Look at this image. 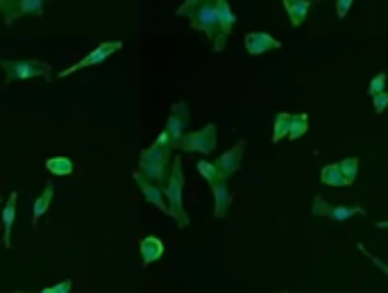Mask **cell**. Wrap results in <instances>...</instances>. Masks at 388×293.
Wrapping results in <instances>:
<instances>
[{"label":"cell","instance_id":"ba28073f","mask_svg":"<svg viewBox=\"0 0 388 293\" xmlns=\"http://www.w3.org/2000/svg\"><path fill=\"white\" fill-rule=\"evenodd\" d=\"M188 121H191V116H188V105L186 103H175L170 107V116L166 121V132L170 134V139H173V145H179L182 141V136L186 134V127H188Z\"/></svg>","mask_w":388,"mask_h":293},{"label":"cell","instance_id":"7a4b0ae2","mask_svg":"<svg viewBox=\"0 0 388 293\" xmlns=\"http://www.w3.org/2000/svg\"><path fill=\"white\" fill-rule=\"evenodd\" d=\"M166 200H168V216H173L177 221L179 227H186L188 214L184 211V168H182V159H173L170 177L166 182Z\"/></svg>","mask_w":388,"mask_h":293},{"label":"cell","instance_id":"8fae6325","mask_svg":"<svg viewBox=\"0 0 388 293\" xmlns=\"http://www.w3.org/2000/svg\"><path fill=\"white\" fill-rule=\"evenodd\" d=\"M277 48H282V42L268 35V32H247L245 35V51L254 57L268 51H277Z\"/></svg>","mask_w":388,"mask_h":293},{"label":"cell","instance_id":"e575fe53","mask_svg":"<svg viewBox=\"0 0 388 293\" xmlns=\"http://www.w3.org/2000/svg\"><path fill=\"white\" fill-rule=\"evenodd\" d=\"M279 293H286V291H279Z\"/></svg>","mask_w":388,"mask_h":293},{"label":"cell","instance_id":"52a82bcc","mask_svg":"<svg viewBox=\"0 0 388 293\" xmlns=\"http://www.w3.org/2000/svg\"><path fill=\"white\" fill-rule=\"evenodd\" d=\"M121 48H123L121 42H105V44L98 46L96 51H91L89 55L82 57V60H80L78 64H73V66H69V69H64V71L57 73V78H69V76H73V73H78V71H82V69L98 66V64H103L105 60H109V57H112L114 53H116V51H121Z\"/></svg>","mask_w":388,"mask_h":293},{"label":"cell","instance_id":"f1b7e54d","mask_svg":"<svg viewBox=\"0 0 388 293\" xmlns=\"http://www.w3.org/2000/svg\"><path fill=\"white\" fill-rule=\"evenodd\" d=\"M352 7V0H336V16L338 19H345Z\"/></svg>","mask_w":388,"mask_h":293},{"label":"cell","instance_id":"1f68e13d","mask_svg":"<svg viewBox=\"0 0 388 293\" xmlns=\"http://www.w3.org/2000/svg\"><path fill=\"white\" fill-rule=\"evenodd\" d=\"M10 3H12V0H0V10H5V7L10 5Z\"/></svg>","mask_w":388,"mask_h":293},{"label":"cell","instance_id":"484cf974","mask_svg":"<svg viewBox=\"0 0 388 293\" xmlns=\"http://www.w3.org/2000/svg\"><path fill=\"white\" fill-rule=\"evenodd\" d=\"M359 252H361L363 257H368L370 262H373V264H375V266L379 268V271H382V273H386V275H388V264H384L382 259H379L377 255H373V252H370V250H368L366 246H363V243H359Z\"/></svg>","mask_w":388,"mask_h":293},{"label":"cell","instance_id":"9a60e30c","mask_svg":"<svg viewBox=\"0 0 388 293\" xmlns=\"http://www.w3.org/2000/svg\"><path fill=\"white\" fill-rule=\"evenodd\" d=\"M139 250H141L143 266H150L164 257L166 246H164V241L159 237H146V239H141V243H139Z\"/></svg>","mask_w":388,"mask_h":293},{"label":"cell","instance_id":"277c9868","mask_svg":"<svg viewBox=\"0 0 388 293\" xmlns=\"http://www.w3.org/2000/svg\"><path fill=\"white\" fill-rule=\"evenodd\" d=\"M5 69V85H12L16 80H32V78H44L51 80L53 73L51 66L39 60H3Z\"/></svg>","mask_w":388,"mask_h":293},{"label":"cell","instance_id":"f546056e","mask_svg":"<svg viewBox=\"0 0 388 293\" xmlns=\"http://www.w3.org/2000/svg\"><path fill=\"white\" fill-rule=\"evenodd\" d=\"M55 291L57 293H71L73 291V282L71 280H64L60 284H55Z\"/></svg>","mask_w":388,"mask_h":293},{"label":"cell","instance_id":"d6986e66","mask_svg":"<svg viewBox=\"0 0 388 293\" xmlns=\"http://www.w3.org/2000/svg\"><path fill=\"white\" fill-rule=\"evenodd\" d=\"M291 125H293V114H284L279 112L275 116V127H272V143H279L288 134H291Z\"/></svg>","mask_w":388,"mask_h":293},{"label":"cell","instance_id":"3957f363","mask_svg":"<svg viewBox=\"0 0 388 293\" xmlns=\"http://www.w3.org/2000/svg\"><path fill=\"white\" fill-rule=\"evenodd\" d=\"M188 23L193 30H200L207 35V39L216 42L220 32V16H218V0H202L200 5L186 14Z\"/></svg>","mask_w":388,"mask_h":293},{"label":"cell","instance_id":"7c38bea8","mask_svg":"<svg viewBox=\"0 0 388 293\" xmlns=\"http://www.w3.org/2000/svg\"><path fill=\"white\" fill-rule=\"evenodd\" d=\"M243 152H245V141L241 139V141H236V145H232V148H229L227 152H222L220 157L213 161V164L220 168V173H222V177H225V180H227L229 175H234L236 170H238V166H241Z\"/></svg>","mask_w":388,"mask_h":293},{"label":"cell","instance_id":"5bb4252c","mask_svg":"<svg viewBox=\"0 0 388 293\" xmlns=\"http://www.w3.org/2000/svg\"><path fill=\"white\" fill-rule=\"evenodd\" d=\"M211 193H213V218H225L229 205H232V191H229L227 182L220 180L218 184H213Z\"/></svg>","mask_w":388,"mask_h":293},{"label":"cell","instance_id":"8992f818","mask_svg":"<svg viewBox=\"0 0 388 293\" xmlns=\"http://www.w3.org/2000/svg\"><path fill=\"white\" fill-rule=\"evenodd\" d=\"M311 214L313 216H327L329 221H334V223H345V221H350L352 216H366V209L363 207H345V205H329L323 195H316V198H313Z\"/></svg>","mask_w":388,"mask_h":293},{"label":"cell","instance_id":"ac0fdd59","mask_svg":"<svg viewBox=\"0 0 388 293\" xmlns=\"http://www.w3.org/2000/svg\"><path fill=\"white\" fill-rule=\"evenodd\" d=\"M53 198H55V184H53V182H46L44 193H41L39 198H37L35 209H32V225H35V227H37V223H39V218L46 214L48 207H51Z\"/></svg>","mask_w":388,"mask_h":293},{"label":"cell","instance_id":"4dcf8cb0","mask_svg":"<svg viewBox=\"0 0 388 293\" xmlns=\"http://www.w3.org/2000/svg\"><path fill=\"white\" fill-rule=\"evenodd\" d=\"M375 227H377V230H388V221H377Z\"/></svg>","mask_w":388,"mask_h":293},{"label":"cell","instance_id":"83f0119b","mask_svg":"<svg viewBox=\"0 0 388 293\" xmlns=\"http://www.w3.org/2000/svg\"><path fill=\"white\" fill-rule=\"evenodd\" d=\"M202 3V0H184V3H182L179 7H177V16H186L188 12H191V10H195V7L197 5H200Z\"/></svg>","mask_w":388,"mask_h":293},{"label":"cell","instance_id":"7402d4cb","mask_svg":"<svg viewBox=\"0 0 388 293\" xmlns=\"http://www.w3.org/2000/svg\"><path fill=\"white\" fill-rule=\"evenodd\" d=\"M46 168L51 170L53 175L66 177L73 173V161L69 157H51V159H46Z\"/></svg>","mask_w":388,"mask_h":293},{"label":"cell","instance_id":"5b68a950","mask_svg":"<svg viewBox=\"0 0 388 293\" xmlns=\"http://www.w3.org/2000/svg\"><path fill=\"white\" fill-rule=\"evenodd\" d=\"M179 150L184 152H202L211 154L216 148V125L207 123L202 130H193V132H186L182 136V141L177 145Z\"/></svg>","mask_w":388,"mask_h":293},{"label":"cell","instance_id":"836d02e7","mask_svg":"<svg viewBox=\"0 0 388 293\" xmlns=\"http://www.w3.org/2000/svg\"><path fill=\"white\" fill-rule=\"evenodd\" d=\"M14 293H26V291H14Z\"/></svg>","mask_w":388,"mask_h":293},{"label":"cell","instance_id":"d4e9b609","mask_svg":"<svg viewBox=\"0 0 388 293\" xmlns=\"http://www.w3.org/2000/svg\"><path fill=\"white\" fill-rule=\"evenodd\" d=\"M386 82H388V76L386 73H377V76L370 80V85H368V94L370 96H379V94H384L386 91Z\"/></svg>","mask_w":388,"mask_h":293},{"label":"cell","instance_id":"4316f807","mask_svg":"<svg viewBox=\"0 0 388 293\" xmlns=\"http://www.w3.org/2000/svg\"><path fill=\"white\" fill-rule=\"evenodd\" d=\"M373 107H375V112H377V114L386 112V107H388V89H386L384 94H379V96H375V98H373Z\"/></svg>","mask_w":388,"mask_h":293},{"label":"cell","instance_id":"d6a6232c","mask_svg":"<svg viewBox=\"0 0 388 293\" xmlns=\"http://www.w3.org/2000/svg\"><path fill=\"white\" fill-rule=\"evenodd\" d=\"M41 293H57V291H55V287H46Z\"/></svg>","mask_w":388,"mask_h":293},{"label":"cell","instance_id":"2e32d148","mask_svg":"<svg viewBox=\"0 0 388 293\" xmlns=\"http://www.w3.org/2000/svg\"><path fill=\"white\" fill-rule=\"evenodd\" d=\"M16 200H19V193L12 191L10 198H7V205L3 209V246L12 248V227L16 218Z\"/></svg>","mask_w":388,"mask_h":293},{"label":"cell","instance_id":"6da1fadb","mask_svg":"<svg viewBox=\"0 0 388 293\" xmlns=\"http://www.w3.org/2000/svg\"><path fill=\"white\" fill-rule=\"evenodd\" d=\"M175 148L173 145L170 134L164 130V132L157 136V141L150 145V148H146L141 154H139V170L148 177V180H152L157 184H164L168 182L170 177V150Z\"/></svg>","mask_w":388,"mask_h":293},{"label":"cell","instance_id":"30bf717a","mask_svg":"<svg viewBox=\"0 0 388 293\" xmlns=\"http://www.w3.org/2000/svg\"><path fill=\"white\" fill-rule=\"evenodd\" d=\"M218 16H220V32L216 37V42H213V51L216 53H222L227 46V39L232 35L234 30V23H236V14L232 12V7H229L227 0H218Z\"/></svg>","mask_w":388,"mask_h":293},{"label":"cell","instance_id":"e0dca14e","mask_svg":"<svg viewBox=\"0 0 388 293\" xmlns=\"http://www.w3.org/2000/svg\"><path fill=\"white\" fill-rule=\"evenodd\" d=\"M282 3H284L286 14L291 16V26L300 28L302 21H304V16H307L309 10H311L313 0H282Z\"/></svg>","mask_w":388,"mask_h":293},{"label":"cell","instance_id":"4fadbf2b","mask_svg":"<svg viewBox=\"0 0 388 293\" xmlns=\"http://www.w3.org/2000/svg\"><path fill=\"white\" fill-rule=\"evenodd\" d=\"M44 3H46V0H12V3L3 10L5 23H7V26H12L16 16L44 14Z\"/></svg>","mask_w":388,"mask_h":293},{"label":"cell","instance_id":"cb8c5ba5","mask_svg":"<svg viewBox=\"0 0 388 293\" xmlns=\"http://www.w3.org/2000/svg\"><path fill=\"white\" fill-rule=\"evenodd\" d=\"M338 166H341V173L345 175L348 184H354L357 173H359V159L357 157H345V159L338 161Z\"/></svg>","mask_w":388,"mask_h":293},{"label":"cell","instance_id":"9c48e42d","mask_svg":"<svg viewBox=\"0 0 388 293\" xmlns=\"http://www.w3.org/2000/svg\"><path fill=\"white\" fill-rule=\"evenodd\" d=\"M132 177H134V182L139 184V189H141V193L146 195L148 202H152V205L164 211V214H168V200H166V189H164L161 184H157L152 180H148V177L141 173V170H134L132 173Z\"/></svg>","mask_w":388,"mask_h":293},{"label":"cell","instance_id":"44dd1931","mask_svg":"<svg viewBox=\"0 0 388 293\" xmlns=\"http://www.w3.org/2000/svg\"><path fill=\"white\" fill-rule=\"evenodd\" d=\"M195 170L204 177V180L209 182V186L218 184L220 180H225V177H222V173H220V168H218L216 164H211V161H207V159H200V161H197Z\"/></svg>","mask_w":388,"mask_h":293},{"label":"cell","instance_id":"603a6c76","mask_svg":"<svg viewBox=\"0 0 388 293\" xmlns=\"http://www.w3.org/2000/svg\"><path fill=\"white\" fill-rule=\"evenodd\" d=\"M307 130H309V116H307V114H293V125H291V134H288V139H291V141L302 139V136L307 134Z\"/></svg>","mask_w":388,"mask_h":293},{"label":"cell","instance_id":"ffe728a7","mask_svg":"<svg viewBox=\"0 0 388 293\" xmlns=\"http://www.w3.org/2000/svg\"><path fill=\"white\" fill-rule=\"evenodd\" d=\"M320 182L327 184V186H350L348 180H345V175L341 173V166L338 164H327L320 170Z\"/></svg>","mask_w":388,"mask_h":293}]
</instances>
